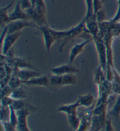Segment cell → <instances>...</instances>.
Returning <instances> with one entry per match:
<instances>
[{"instance_id": "obj_31", "label": "cell", "mask_w": 120, "mask_h": 131, "mask_svg": "<svg viewBox=\"0 0 120 131\" xmlns=\"http://www.w3.org/2000/svg\"><path fill=\"white\" fill-rule=\"evenodd\" d=\"M99 131H105V126H104V127H103L102 128H101L100 129Z\"/></svg>"}, {"instance_id": "obj_2", "label": "cell", "mask_w": 120, "mask_h": 131, "mask_svg": "<svg viewBox=\"0 0 120 131\" xmlns=\"http://www.w3.org/2000/svg\"><path fill=\"white\" fill-rule=\"evenodd\" d=\"M80 104L77 101L74 103L69 105H62L57 108L56 112H63L67 115L69 125L73 130L76 131L80 124V119L77 115V109L79 107Z\"/></svg>"}, {"instance_id": "obj_20", "label": "cell", "mask_w": 120, "mask_h": 131, "mask_svg": "<svg viewBox=\"0 0 120 131\" xmlns=\"http://www.w3.org/2000/svg\"><path fill=\"white\" fill-rule=\"evenodd\" d=\"M50 89H56V88L62 86V75H51L49 76Z\"/></svg>"}, {"instance_id": "obj_29", "label": "cell", "mask_w": 120, "mask_h": 131, "mask_svg": "<svg viewBox=\"0 0 120 131\" xmlns=\"http://www.w3.org/2000/svg\"><path fill=\"white\" fill-rule=\"evenodd\" d=\"M105 131H115L114 129L113 125H112L111 120L110 118L108 119L106 122H105Z\"/></svg>"}, {"instance_id": "obj_13", "label": "cell", "mask_w": 120, "mask_h": 131, "mask_svg": "<svg viewBox=\"0 0 120 131\" xmlns=\"http://www.w3.org/2000/svg\"><path fill=\"white\" fill-rule=\"evenodd\" d=\"M91 40H93V39H87L86 40L84 41L82 43L79 44H76L73 46L72 49L70 50V54H69V64H72L73 61L74 60V59L76 58V57L78 56L79 54L82 53L83 49L85 46L87 44H88L89 42Z\"/></svg>"}, {"instance_id": "obj_11", "label": "cell", "mask_w": 120, "mask_h": 131, "mask_svg": "<svg viewBox=\"0 0 120 131\" xmlns=\"http://www.w3.org/2000/svg\"><path fill=\"white\" fill-rule=\"evenodd\" d=\"M22 84L27 86H42L50 89L49 78L45 75H42L39 77L33 78L29 80L22 81Z\"/></svg>"}, {"instance_id": "obj_25", "label": "cell", "mask_w": 120, "mask_h": 131, "mask_svg": "<svg viewBox=\"0 0 120 131\" xmlns=\"http://www.w3.org/2000/svg\"><path fill=\"white\" fill-rule=\"evenodd\" d=\"M10 108V116H9V122L14 127L17 128L18 124V116L17 111L14 110L13 106L11 105Z\"/></svg>"}, {"instance_id": "obj_5", "label": "cell", "mask_w": 120, "mask_h": 131, "mask_svg": "<svg viewBox=\"0 0 120 131\" xmlns=\"http://www.w3.org/2000/svg\"><path fill=\"white\" fill-rule=\"evenodd\" d=\"M22 34V31H18L13 34H8L1 42V54L6 55L11 50V47L17 42Z\"/></svg>"}, {"instance_id": "obj_8", "label": "cell", "mask_w": 120, "mask_h": 131, "mask_svg": "<svg viewBox=\"0 0 120 131\" xmlns=\"http://www.w3.org/2000/svg\"><path fill=\"white\" fill-rule=\"evenodd\" d=\"M38 29L41 31L42 34H43L45 46L46 50L48 52H49L51 48V46L54 42H56L55 39L53 36L51 32H50V28L49 27L48 25H42L37 27Z\"/></svg>"}, {"instance_id": "obj_15", "label": "cell", "mask_w": 120, "mask_h": 131, "mask_svg": "<svg viewBox=\"0 0 120 131\" xmlns=\"http://www.w3.org/2000/svg\"><path fill=\"white\" fill-rule=\"evenodd\" d=\"M13 2H12L7 7L1 8V10H0V23H1V28L5 27L10 22L9 15L8 14V11L13 5Z\"/></svg>"}, {"instance_id": "obj_19", "label": "cell", "mask_w": 120, "mask_h": 131, "mask_svg": "<svg viewBox=\"0 0 120 131\" xmlns=\"http://www.w3.org/2000/svg\"><path fill=\"white\" fill-rule=\"evenodd\" d=\"M10 97L15 100H23L28 97V93L25 90L19 87L18 89L13 90Z\"/></svg>"}, {"instance_id": "obj_17", "label": "cell", "mask_w": 120, "mask_h": 131, "mask_svg": "<svg viewBox=\"0 0 120 131\" xmlns=\"http://www.w3.org/2000/svg\"><path fill=\"white\" fill-rule=\"evenodd\" d=\"M77 101L79 102L80 106H83L86 108L91 107L94 101V97L92 94L89 93L85 95L79 96Z\"/></svg>"}, {"instance_id": "obj_3", "label": "cell", "mask_w": 120, "mask_h": 131, "mask_svg": "<svg viewBox=\"0 0 120 131\" xmlns=\"http://www.w3.org/2000/svg\"><path fill=\"white\" fill-rule=\"evenodd\" d=\"M93 40L95 43L96 49L98 53L100 66L101 67L103 70L106 74L107 66V49L105 46L104 41L102 37L98 35L93 37Z\"/></svg>"}, {"instance_id": "obj_9", "label": "cell", "mask_w": 120, "mask_h": 131, "mask_svg": "<svg viewBox=\"0 0 120 131\" xmlns=\"http://www.w3.org/2000/svg\"><path fill=\"white\" fill-rule=\"evenodd\" d=\"M50 70L53 74L59 75H63L68 74H76L80 71L76 67L73 66L72 64H69V63L62 65L60 66L52 67L50 69Z\"/></svg>"}, {"instance_id": "obj_12", "label": "cell", "mask_w": 120, "mask_h": 131, "mask_svg": "<svg viewBox=\"0 0 120 131\" xmlns=\"http://www.w3.org/2000/svg\"><path fill=\"white\" fill-rule=\"evenodd\" d=\"M93 108H87L85 111L83 116L80 121V124L79 128L76 131H89L90 129L91 118L93 116Z\"/></svg>"}, {"instance_id": "obj_6", "label": "cell", "mask_w": 120, "mask_h": 131, "mask_svg": "<svg viewBox=\"0 0 120 131\" xmlns=\"http://www.w3.org/2000/svg\"><path fill=\"white\" fill-rule=\"evenodd\" d=\"M29 108H26L24 109L17 111V114L18 116V124L16 129L18 131H30L27 125L26 118L30 114Z\"/></svg>"}, {"instance_id": "obj_30", "label": "cell", "mask_w": 120, "mask_h": 131, "mask_svg": "<svg viewBox=\"0 0 120 131\" xmlns=\"http://www.w3.org/2000/svg\"><path fill=\"white\" fill-rule=\"evenodd\" d=\"M118 3H119V8H118V11L116 14L115 17L113 18V19L111 20V22H117L118 20L120 19V0H118Z\"/></svg>"}, {"instance_id": "obj_14", "label": "cell", "mask_w": 120, "mask_h": 131, "mask_svg": "<svg viewBox=\"0 0 120 131\" xmlns=\"http://www.w3.org/2000/svg\"><path fill=\"white\" fill-rule=\"evenodd\" d=\"M113 76L111 81L112 92L113 94L120 95V75L115 68L113 69Z\"/></svg>"}, {"instance_id": "obj_18", "label": "cell", "mask_w": 120, "mask_h": 131, "mask_svg": "<svg viewBox=\"0 0 120 131\" xmlns=\"http://www.w3.org/2000/svg\"><path fill=\"white\" fill-rule=\"evenodd\" d=\"M107 108V104H102L99 105L95 106L94 109L93 110V115L98 116L99 117L103 119H106Z\"/></svg>"}, {"instance_id": "obj_21", "label": "cell", "mask_w": 120, "mask_h": 131, "mask_svg": "<svg viewBox=\"0 0 120 131\" xmlns=\"http://www.w3.org/2000/svg\"><path fill=\"white\" fill-rule=\"evenodd\" d=\"M77 83V77L74 74H68L62 75V86L75 85Z\"/></svg>"}, {"instance_id": "obj_24", "label": "cell", "mask_w": 120, "mask_h": 131, "mask_svg": "<svg viewBox=\"0 0 120 131\" xmlns=\"http://www.w3.org/2000/svg\"><path fill=\"white\" fill-rule=\"evenodd\" d=\"M10 108L1 105V121L9 122Z\"/></svg>"}, {"instance_id": "obj_4", "label": "cell", "mask_w": 120, "mask_h": 131, "mask_svg": "<svg viewBox=\"0 0 120 131\" xmlns=\"http://www.w3.org/2000/svg\"><path fill=\"white\" fill-rule=\"evenodd\" d=\"M8 34H13L18 31H22V29L26 27L37 28L35 23L30 20H17L11 21L7 25Z\"/></svg>"}, {"instance_id": "obj_1", "label": "cell", "mask_w": 120, "mask_h": 131, "mask_svg": "<svg viewBox=\"0 0 120 131\" xmlns=\"http://www.w3.org/2000/svg\"><path fill=\"white\" fill-rule=\"evenodd\" d=\"M87 30L86 28L85 22L83 19L80 24H79L77 26H74L70 29L63 31H58L52 29L50 28L53 36L55 39L56 41H60L61 43L59 48V52H62L64 47L75 38L80 36L81 34H83V32H87Z\"/></svg>"}, {"instance_id": "obj_7", "label": "cell", "mask_w": 120, "mask_h": 131, "mask_svg": "<svg viewBox=\"0 0 120 131\" xmlns=\"http://www.w3.org/2000/svg\"><path fill=\"white\" fill-rule=\"evenodd\" d=\"M13 73L19 78L22 81L29 80L35 77H39L42 75V73L39 72L38 70L29 69L22 70L19 69H13Z\"/></svg>"}, {"instance_id": "obj_27", "label": "cell", "mask_w": 120, "mask_h": 131, "mask_svg": "<svg viewBox=\"0 0 120 131\" xmlns=\"http://www.w3.org/2000/svg\"><path fill=\"white\" fill-rule=\"evenodd\" d=\"M14 100L10 96L9 97H4L3 98H1V106L9 107V106L13 105Z\"/></svg>"}, {"instance_id": "obj_10", "label": "cell", "mask_w": 120, "mask_h": 131, "mask_svg": "<svg viewBox=\"0 0 120 131\" xmlns=\"http://www.w3.org/2000/svg\"><path fill=\"white\" fill-rule=\"evenodd\" d=\"M9 15L10 22L17 20H30L27 14L22 9L20 0H17L15 9Z\"/></svg>"}, {"instance_id": "obj_26", "label": "cell", "mask_w": 120, "mask_h": 131, "mask_svg": "<svg viewBox=\"0 0 120 131\" xmlns=\"http://www.w3.org/2000/svg\"><path fill=\"white\" fill-rule=\"evenodd\" d=\"M13 91V90H12L8 85H5V87L1 89V98L4 97H9L11 96Z\"/></svg>"}, {"instance_id": "obj_22", "label": "cell", "mask_w": 120, "mask_h": 131, "mask_svg": "<svg viewBox=\"0 0 120 131\" xmlns=\"http://www.w3.org/2000/svg\"><path fill=\"white\" fill-rule=\"evenodd\" d=\"M22 84V81L18 78L17 75H15L14 73L10 79L7 85H9V87L12 90H15L19 88L20 86Z\"/></svg>"}, {"instance_id": "obj_16", "label": "cell", "mask_w": 120, "mask_h": 131, "mask_svg": "<svg viewBox=\"0 0 120 131\" xmlns=\"http://www.w3.org/2000/svg\"><path fill=\"white\" fill-rule=\"evenodd\" d=\"M107 115L110 118H113L117 120L119 119L120 116V95H118L113 106L108 111Z\"/></svg>"}, {"instance_id": "obj_23", "label": "cell", "mask_w": 120, "mask_h": 131, "mask_svg": "<svg viewBox=\"0 0 120 131\" xmlns=\"http://www.w3.org/2000/svg\"><path fill=\"white\" fill-rule=\"evenodd\" d=\"M12 106H13L14 110H15L16 111L22 110V109H24V108H30V109H32V110H37V108L33 107V106L26 105L25 102L23 101V100H14Z\"/></svg>"}, {"instance_id": "obj_28", "label": "cell", "mask_w": 120, "mask_h": 131, "mask_svg": "<svg viewBox=\"0 0 120 131\" xmlns=\"http://www.w3.org/2000/svg\"><path fill=\"white\" fill-rule=\"evenodd\" d=\"M93 5L95 14L102 9V4L100 0H93Z\"/></svg>"}]
</instances>
